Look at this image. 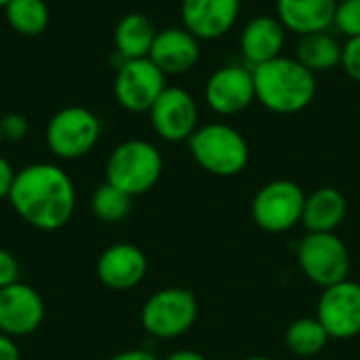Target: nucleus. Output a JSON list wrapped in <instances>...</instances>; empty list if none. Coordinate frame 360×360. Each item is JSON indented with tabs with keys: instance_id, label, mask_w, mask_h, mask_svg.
Listing matches in <instances>:
<instances>
[{
	"instance_id": "nucleus-20",
	"label": "nucleus",
	"mask_w": 360,
	"mask_h": 360,
	"mask_svg": "<svg viewBox=\"0 0 360 360\" xmlns=\"http://www.w3.org/2000/svg\"><path fill=\"white\" fill-rule=\"evenodd\" d=\"M158 30L143 13H129L124 15L114 30L116 51L124 59H141L148 57L154 44Z\"/></svg>"
},
{
	"instance_id": "nucleus-25",
	"label": "nucleus",
	"mask_w": 360,
	"mask_h": 360,
	"mask_svg": "<svg viewBox=\"0 0 360 360\" xmlns=\"http://www.w3.org/2000/svg\"><path fill=\"white\" fill-rule=\"evenodd\" d=\"M333 25L348 38L360 36V0H342L338 2Z\"/></svg>"
},
{
	"instance_id": "nucleus-12",
	"label": "nucleus",
	"mask_w": 360,
	"mask_h": 360,
	"mask_svg": "<svg viewBox=\"0 0 360 360\" xmlns=\"http://www.w3.org/2000/svg\"><path fill=\"white\" fill-rule=\"evenodd\" d=\"M150 120L165 141H188L198 129V105L179 86H167L150 108Z\"/></svg>"
},
{
	"instance_id": "nucleus-9",
	"label": "nucleus",
	"mask_w": 360,
	"mask_h": 360,
	"mask_svg": "<svg viewBox=\"0 0 360 360\" xmlns=\"http://www.w3.org/2000/svg\"><path fill=\"white\" fill-rule=\"evenodd\" d=\"M167 89V76L150 57L124 59L118 65L114 80V95L129 112H150L154 101Z\"/></svg>"
},
{
	"instance_id": "nucleus-3",
	"label": "nucleus",
	"mask_w": 360,
	"mask_h": 360,
	"mask_svg": "<svg viewBox=\"0 0 360 360\" xmlns=\"http://www.w3.org/2000/svg\"><path fill=\"white\" fill-rule=\"evenodd\" d=\"M188 148L198 167L217 177H234L249 162L247 139L226 122L198 127L188 139Z\"/></svg>"
},
{
	"instance_id": "nucleus-15",
	"label": "nucleus",
	"mask_w": 360,
	"mask_h": 360,
	"mask_svg": "<svg viewBox=\"0 0 360 360\" xmlns=\"http://www.w3.org/2000/svg\"><path fill=\"white\" fill-rule=\"evenodd\" d=\"M148 57L158 65L165 76H177L190 72L198 63L200 44L198 38L186 27H165L158 30Z\"/></svg>"
},
{
	"instance_id": "nucleus-5",
	"label": "nucleus",
	"mask_w": 360,
	"mask_h": 360,
	"mask_svg": "<svg viewBox=\"0 0 360 360\" xmlns=\"http://www.w3.org/2000/svg\"><path fill=\"white\" fill-rule=\"evenodd\" d=\"M297 262L304 276L323 289L350 274L348 247L335 232H308L297 247Z\"/></svg>"
},
{
	"instance_id": "nucleus-28",
	"label": "nucleus",
	"mask_w": 360,
	"mask_h": 360,
	"mask_svg": "<svg viewBox=\"0 0 360 360\" xmlns=\"http://www.w3.org/2000/svg\"><path fill=\"white\" fill-rule=\"evenodd\" d=\"M17 278H19V264H17V259L8 251L0 249V289H4L8 285H15Z\"/></svg>"
},
{
	"instance_id": "nucleus-11",
	"label": "nucleus",
	"mask_w": 360,
	"mask_h": 360,
	"mask_svg": "<svg viewBox=\"0 0 360 360\" xmlns=\"http://www.w3.org/2000/svg\"><path fill=\"white\" fill-rule=\"evenodd\" d=\"M205 99L215 114L236 116L255 101L253 68L247 65H221L215 70L205 86Z\"/></svg>"
},
{
	"instance_id": "nucleus-1",
	"label": "nucleus",
	"mask_w": 360,
	"mask_h": 360,
	"mask_svg": "<svg viewBox=\"0 0 360 360\" xmlns=\"http://www.w3.org/2000/svg\"><path fill=\"white\" fill-rule=\"evenodd\" d=\"M8 200L30 226L38 230H59L74 213L76 194L63 169L38 162L15 175Z\"/></svg>"
},
{
	"instance_id": "nucleus-35",
	"label": "nucleus",
	"mask_w": 360,
	"mask_h": 360,
	"mask_svg": "<svg viewBox=\"0 0 360 360\" xmlns=\"http://www.w3.org/2000/svg\"><path fill=\"white\" fill-rule=\"evenodd\" d=\"M2 139H4V137H2V129H0V143H2Z\"/></svg>"
},
{
	"instance_id": "nucleus-6",
	"label": "nucleus",
	"mask_w": 360,
	"mask_h": 360,
	"mask_svg": "<svg viewBox=\"0 0 360 360\" xmlns=\"http://www.w3.org/2000/svg\"><path fill=\"white\" fill-rule=\"evenodd\" d=\"M306 192L291 179H274L266 184L251 202V217L255 226L270 234L289 232L302 224Z\"/></svg>"
},
{
	"instance_id": "nucleus-17",
	"label": "nucleus",
	"mask_w": 360,
	"mask_h": 360,
	"mask_svg": "<svg viewBox=\"0 0 360 360\" xmlns=\"http://www.w3.org/2000/svg\"><path fill=\"white\" fill-rule=\"evenodd\" d=\"M287 30L278 17L259 15L251 19L240 34V53L249 68H257L283 55Z\"/></svg>"
},
{
	"instance_id": "nucleus-13",
	"label": "nucleus",
	"mask_w": 360,
	"mask_h": 360,
	"mask_svg": "<svg viewBox=\"0 0 360 360\" xmlns=\"http://www.w3.org/2000/svg\"><path fill=\"white\" fill-rule=\"evenodd\" d=\"M240 13V0H181V21L198 40L226 36Z\"/></svg>"
},
{
	"instance_id": "nucleus-33",
	"label": "nucleus",
	"mask_w": 360,
	"mask_h": 360,
	"mask_svg": "<svg viewBox=\"0 0 360 360\" xmlns=\"http://www.w3.org/2000/svg\"><path fill=\"white\" fill-rule=\"evenodd\" d=\"M245 360H272V359H268V356H251V359H245Z\"/></svg>"
},
{
	"instance_id": "nucleus-16",
	"label": "nucleus",
	"mask_w": 360,
	"mask_h": 360,
	"mask_svg": "<svg viewBox=\"0 0 360 360\" xmlns=\"http://www.w3.org/2000/svg\"><path fill=\"white\" fill-rule=\"evenodd\" d=\"M148 272L146 253L129 243H118L105 249L97 262L99 281L116 291H127L137 287Z\"/></svg>"
},
{
	"instance_id": "nucleus-24",
	"label": "nucleus",
	"mask_w": 360,
	"mask_h": 360,
	"mask_svg": "<svg viewBox=\"0 0 360 360\" xmlns=\"http://www.w3.org/2000/svg\"><path fill=\"white\" fill-rule=\"evenodd\" d=\"M131 200H133V196H129L120 188L105 181L103 186H99L93 192L91 207H93V213L99 219H103V221H120L131 213Z\"/></svg>"
},
{
	"instance_id": "nucleus-4",
	"label": "nucleus",
	"mask_w": 360,
	"mask_h": 360,
	"mask_svg": "<svg viewBox=\"0 0 360 360\" xmlns=\"http://www.w3.org/2000/svg\"><path fill=\"white\" fill-rule=\"evenodd\" d=\"M162 175V156L156 146L143 139H129L114 148L105 165L108 184L129 196L152 190Z\"/></svg>"
},
{
	"instance_id": "nucleus-31",
	"label": "nucleus",
	"mask_w": 360,
	"mask_h": 360,
	"mask_svg": "<svg viewBox=\"0 0 360 360\" xmlns=\"http://www.w3.org/2000/svg\"><path fill=\"white\" fill-rule=\"evenodd\" d=\"M110 360H158L152 352L148 350H127V352H120L116 356H112Z\"/></svg>"
},
{
	"instance_id": "nucleus-2",
	"label": "nucleus",
	"mask_w": 360,
	"mask_h": 360,
	"mask_svg": "<svg viewBox=\"0 0 360 360\" xmlns=\"http://www.w3.org/2000/svg\"><path fill=\"white\" fill-rule=\"evenodd\" d=\"M255 99L274 114H297L316 95L314 74L291 57H276L253 68Z\"/></svg>"
},
{
	"instance_id": "nucleus-23",
	"label": "nucleus",
	"mask_w": 360,
	"mask_h": 360,
	"mask_svg": "<svg viewBox=\"0 0 360 360\" xmlns=\"http://www.w3.org/2000/svg\"><path fill=\"white\" fill-rule=\"evenodd\" d=\"M8 25L21 36H40L51 21V11L44 0H11L4 6Z\"/></svg>"
},
{
	"instance_id": "nucleus-10",
	"label": "nucleus",
	"mask_w": 360,
	"mask_h": 360,
	"mask_svg": "<svg viewBox=\"0 0 360 360\" xmlns=\"http://www.w3.org/2000/svg\"><path fill=\"white\" fill-rule=\"evenodd\" d=\"M316 319L333 340H352L360 335V285L346 278L323 289L316 306Z\"/></svg>"
},
{
	"instance_id": "nucleus-34",
	"label": "nucleus",
	"mask_w": 360,
	"mask_h": 360,
	"mask_svg": "<svg viewBox=\"0 0 360 360\" xmlns=\"http://www.w3.org/2000/svg\"><path fill=\"white\" fill-rule=\"evenodd\" d=\"M8 2H11V0H0V8H4V6H6Z\"/></svg>"
},
{
	"instance_id": "nucleus-27",
	"label": "nucleus",
	"mask_w": 360,
	"mask_h": 360,
	"mask_svg": "<svg viewBox=\"0 0 360 360\" xmlns=\"http://www.w3.org/2000/svg\"><path fill=\"white\" fill-rule=\"evenodd\" d=\"M342 68L346 74L360 82V36L359 38H348L342 51Z\"/></svg>"
},
{
	"instance_id": "nucleus-22",
	"label": "nucleus",
	"mask_w": 360,
	"mask_h": 360,
	"mask_svg": "<svg viewBox=\"0 0 360 360\" xmlns=\"http://www.w3.org/2000/svg\"><path fill=\"white\" fill-rule=\"evenodd\" d=\"M329 340L331 338L325 331V327L321 325V321L310 319V316L293 321L285 331L287 350L295 356H302V359H310V356L321 354Z\"/></svg>"
},
{
	"instance_id": "nucleus-29",
	"label": "nucleus",
	"mask_w": 360,
	"mask_h": 360,
	"mask_svg": "<svg viewBox=\"0 0 360 360\" xmlns=\"http://www.w3.org/2000/svg\"><path fill=\"white\" fill-rule=\"evenodd\" d=\"M15 171L11 167V162L6 158L0 156V198H8L11 194V188L15 184Z\"/></svg>"
},
{
	"instance_id": "nucleus-21",
	"label": "nucleus",
	"mask_w": 360,
	"mask_h": 360,
	"mask_svg": "<svg viewBox=\"0 0 360 360\" xmlns=\"http://www.w3.org/2000/svg\"><path fill=\"white\" fill-rule=\"evenodd\" d=\"M342 51L344 46L338 42V38L325 30V32L300 36L295 59L302 65H306L312 74H316L342 65Z\"/></svg>"
},
{
	"instance_id": "nucleus-30",
	"label": "nucleus",
	"mask_w": 360,
	"mask_h": 360,
	"mask_svg": "<svg viewBox=\"0 0 360 360\" xmlns=\"http://www.w3.org/2000/svg\"><path fill=\"white\" fill-rule=\"evenodd\" d=\"M0 360H19V350L8 335L0 333Z\"/></svg>"
},
{
	"instance_id": "nucleus-26",
	"label": "nucleus",
	"mask_w": 360,
	"mask_h": 360,
	"mask_svg": "<svg viewBox=\"0 0 360 360\" xmlns=\"http://www.w3.org/2000/svg\"><path fill=\"white\" fill-rule=\"evenodd\" d=\"M0 129H2V137L8 141H21L27 135L30 122L23 114L19 112H8L0 118Z\"/></svg>"
},
{
	"instance_id": "nucleus-14",
	"label": "nucleus",
	"mask_w": 360,
	"mask_h": 360,
	"mask_svg": "<svg viewBox=\"0 0 360 360\" xmlns=\"http://www.w3.org/2000/svg\"><path fill=\"white\" fill-rule=\"evenodd\" d=\"M44 319L42 297L27 285L15 283L0 289V331L6 335H27Z\"/></svg>"
},
{
	"instance_id": "nucleus-32",
	"label": "nucleus",
	"mask_w": 360,
	"mask_h": 360,
	"mask_svg": "<svg viewBox=\"0 0 360 360\" xmlns=\"http://www.w3.org/2000/svg\"><path fill=\"white\" fill-rule=\"evenodd\" d=\"M167 360H207V356H202L200 352H194V350H177V352L169 354Z\"/></svg>"
},
{
	"instance_id": "nucleus-19",
	"label": "nucleus",
	"mask_w": 360,
	"mask_h": 360,
	"mask_svg": "<svg viewBox=\"0 0 360 360\" xmlns=\"http://www.w3.org/2000/svg\"><path fill=\"white\" fill-rule=\"evenodd\" d=\"M348 213L346 196L335 188H319L306 194L302 224L308 232H335Z\"/></svg>"
},
{
	"instance_id": "nucleus-18",
	"label": "nucleus",
	"mask_w": 360,
	"mask_h": 360,
	"mask_svg": "<svg viewBox=\"0 0 360 360\" xmlns=\"http://www.w3.org/2000/svg\"><path fill=\"white\" fill-rule=\"evenodd\" d=\"M338 0H276V13L285 30L297 36L325 32L333 25Z\"/></svg>"
},
{
	"instance_id": "nucleus-8",
	"label": "nucleus",
	"mask_w": 360,
	"mask_h": 360,
	"mask_svg": "<svg viewBox=\"0 0 360 360\" xmlns=\"http://www.w3.org/2000/svg\"><path fill=\"white\" fill-rule=\"evenodd\" d=\"M99 118L82 105H70L59 110L46 127V143L51 152L65 160L89 154L99 141Z\"/></svg>"
},
{
	"instance_id": "nucleus-7",
	"label": "nucleus",
	"mask_w": 360,
	"mask_h": 360,
	"mask_svg": "<svg viewBox=\"0 0 360 360\" xmlns=\"http://www.w3.org/2000/svg\"><path fill=\"white\" fill-rule=\"evenodd\" d=\"M196 319V295L181 287H171L154 293L141 310L143 329L160 340H173L188 333L194 327Z\"/></svg>"
}]
</instances>
